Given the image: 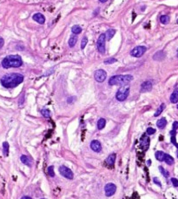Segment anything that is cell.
<instances>
[{
	"mask_svg": "<svg viewBox=\"0 0 178 199\" xmlns=\"http://www.w3.org/2000/svg\"><path fill=\"white\" fill-rule=\"evenodd\" d=\"M23 81H24V76L22 74L12 73L3 77L1 79V84L6 88H13L17 87Z\"/></svg>",
	"mask_w": 178,
	"mask_h": 199,
	"instance_id": "cell-1",
	"label": "cell"
},
{
	"mask_svg": "<svg viewBox=\"0 0 178 199\" xmlns=\"http://www.w3.org/2000/svg\"><path fill=\"white\" fill-rule=\"evenodd\" d=\"M22 65L23 61L19 55H9L5 57L2 61L3 67L6 69L11 67H20Z\"/></svg>",
	"mask_w": 178,
	"mask_h": 199,
	"instance_id": "cell-2",
	"label": "cell"
},
{
	"mask_svg": "<svg viewBox=\"0 0 178 199\" xmlns=\"http://www.w3.org/2000/svg\"><path fill=\"white\" fill-rule=\"evenodd\" d=\"M133 79V76L130 74L126 75H114L110 77L109 80V85L110 86H126Z\"/></svg>",
	"mask_w": 178,
	"mask_h": 199,
	"instance_id": "cell-3",
	"label": "cell"
},
{
	"mask_svg": "<svg viewBox=\"0 0 178 199\" xmlns=\"http://www.w3.org/2000/svg\"><path fill=\"white\" fill-rule=\"evenodd\" d=\"M130 87L129 85H126V86H122V87H120L118 89V91L117 92L116 94V98L118 101H125L129 94H130Z\"/></svg>",
	"mask_w": 178,
	"mask_h": 199,
	"instance_id": "cell-4",
	"label": "cell"
},
{
	"mask_svg": "<svg viewBox=\"0 0 178 199\" xmlns=\"http://www.w3.org/2000/svg\"><path fill=\"white\" fill-rule=\"evenodd\" d=\"M105 42H106V35L105 33H102L97 41V51L101 53V54H104L105 53Z\"/></svg>",
	"mask_w": 178,
	"mask_h": 199,
	"instance_id": "cell-5",
	"label": "cell"
},
{
	"mask_svg": "<svg viewBox=\"0 0 178 199\" xmlns=\"http://www.w3.org/2000/svg\"><path fill=\"white\" fill-rule=\"evenodd\" d=\"M146 51H147V48H146L145 46H136V47H135L133 50L130 52V54H131V56H133V57L140 58V57H142V56L145 53Z\"/></svg>",
	"mask_w": 178,
	"mask_h": 199,
	"instance_id": "cell-6",
	"label": "cell"
},
{
	"mask_svg": "<svg viewBox=\"0 0 178 199\" xmlns=\"http://www.w3.org/2000/svg\"><path fill=\"white\" fill-rule=\"evenodd\" d=\"M59 172L63 176H64V177L67 178V179L72 180L73 177H74V174H73V172H72L70 168H67L66 166H63V165L60 166Z\"/></svg>",
	"mask_w": 178,
	"mask_h": 199,
	"instance_id": "cell-7",
	"label": "cell"
},
{
	"mask_svg": "<svg viewBox=\"0 0 178 199\" xmlns=\"http://www.w3.org/2000/svg\"><path fill=\"white\" fill-rule=\"evenodd\" d=\"M116 190H117V185L115 184H112V183L107 184L104 187V192H105L106 197L113 196L116 193Z\"/></svg>",
	"mask_w": 178,
	"mask_h": 199,
	"instance_id": "cell-8",
	"label": "cell"
},
{
	"mask_svg": "<svg viewBox=\"0 0 178 199\" xmlns=\"http://www.w3.org/2000/svg\"><path fill=\"white\" fill-rule=\"evenodd\" d=\"M94 78H95V79L97 82L101 83V82H104V80L106 79L107 74H106V72L104 70H103V69H98V70H97L94 73Z\"/></svg>",
	"mask_w": 178,
	"mask_h": 199,
	"instance_id": "cell-9",
	"label": "cell"
},
{
	"mask_svg": "<svg viewBox=\"0 0 178 199\" xmlns=\"http://www.w3.org/2000/svg\"><path fill=\"white\" fill-rule=\"evenodd\" d=\"M90 148L94 152H97V153H99L102 150V145H101L100 141H97V140H93L90 142Z\"/></svg>",
	"mask_w": 178,
	"mask_h": 199,
	"instance_id": "cell-10",
	"label": "cell"
},
{
	"mask_svg": "<svg viewBox=\"0 0 178 199\" xmlns=\"http://www.w3.org/2000/svg\"><path fill=\"white\" fill-rule=\"evenodd\" d=\"M140 145L142 146V148L144 149V150H147L148 149V146H149V137H148L147 135H143L141 140H140Z\"/></svg>",
	"mask_w": 178,
	"mask_h": 199,
	"instance_id": "cell-11",
	"label": "cell"
},
{
	"mask_svg": "<svg viewBox=\"0 0 178 199\" xmlns=\"http://www.w3.org/2000/svg\"><path fill=\"white\" fill-rule=\"evenodd\" d=\"M152 87H153V84L150 80H147V81H144L142 85H141V92H148L152 89Z\"/></svg>",
	"mask_w": 178,
	"mask_h": 199,
	"instance_id": "cell-12",
	"label": "cell"
},
{
	"mask_svg": "<svg viewBox=\"0 0 178 199\" xmlns=\"http://www.w3.org/2000/svg\"><path fill=\"white\" fill-rule=\"evenodd\" d=\"M32 18H33V20H35L37 23H38L40 25H44L45 24V17L42 13H36V14H34L33 17H32Z\"/></svg>",
	"mask_w": 178,
	"mask_h": 199,
	"instance_id": "cell-13",
	"label": "cell"
},
{
	"mask_svg": "<svg viewBox=\"0 0 178 199\" xmlns=\"http://www.w3.org/2000/svg\"><path fill=\"white\" fill-rule=\"evenodd\" d=\"M164 58H165V53L163 51H159V52H156L155 55L153 56L154 61H163Z\"/></svg>",
	"mask_w": 178,
	"mask_h": 199,
	"instance_id": "cell-14",
	"label": "cell"
},
{
	"mask_svg": "<svg viewBox=\"0 0 178 199\" xmlns=\"http://www.w3.org/2000/svg\"><path fill=\"white\" fill-rule=\"evenodd\" d=\"M115 161H116V154H111L110 155L107 159H106V163L109 164V165H113L115 163Z\"/></svg>",
	"mask_w": 178,
	"mask_h": 199,
	"instance_id": "cell-15",
	"label": "cell"
},
{
	"mask_svg": "<svg viewBox=\"0 0 178 199\" xmlns=\"http://www.w3.org/2000/svg\"><path fill=\"white\" fill-rule=\"evenodd\" d=\"M116 34V30L115 29H109L108 31L105 32V35H106V39L107 40H110L114 35Z\"/></svg>",
	"mask_w": 178,
	"mask_h": 199,
	"instance_id": "cell-16",
	"label": "cell"
},
{
	"mask_svg": "<svg viewBox=\"0 0 178 199\" xmlns=\"http://www.w3.org/2000/svg\"><path fill=\"white\" fill-rule=\"evenodd\" d=\"M170 101L172 103H177L178 102V89H176L170 95Z\"/></svg>",
	"mask_w": 178,
	"mask_h": 199,
	"instance_id": "cell-17",
	"label": "cell"
},
{
	"mask_svg": "<svg viewBox=\"0 0 178 199\" xmlns=\"http://www.w3.org/2000/svg\"><path fill=\"white\" fill-rule=\"evenodd\" d=\"M164 162L169 164V165H172L174 163V158L169 155V154H165V156H164Z\"/></svg>",
	"mask_w": 178,
	"mask_h": 199,
	"instance_id": "cell-18",
	"label": "cell"
},
{
	"mask_svg": "<svg viewBox=\"0 0 178 199\" xmlns=\"http://www.w3.org/2000/svg\"><path fill=\"white\" fill-rule=\"evenodd\" d=\"M166 125H167V121H166V119H165V118H162V119L158 120V121H157V122H156V126H157V128H159L160 129H163V128H164L166 127Z\"/></svg>",
	"mask_w": 178,
	"mask_h": 199,
	"instance_id": "cell-19",
	"label": "cell"
},
{
	"mask_svg": "<svg viewBox=\"0 0 178 199\" xmlns=\"http://www.w3.org/2000/svg\"><path fill=\"white\" fill-rule=\"evenodd\" d=\"M20 160H21V162L24 163V164H25V165H28V166H30V163H31V162H30V158L27 156V155H21V157H20Z\"/></svg>",
	"mask_w": 178,
	"mask_h": 199,
	"instance_id": "cell-20",
	"label": "cell"
},
{
	"mask_svg": "<svg viewBox=\"0 0 178 199\" xmlns=\"http://www.w3.org/2000/svg\"><path fill=\"white\" fill-rule=\"evenodd\" d=\"M76 41H77V36L76 35H72L71 36V38L69 39V46L71 47H74L75 45L76 44Z\"/></svg>",
	"mask_w": 178,
	"mask_h": 199,
	"instance_id": "cell-21",
	"label": "cell"
},
{
	"mask_svg": "<svg viewBox=\"0 0 178 199\" xmlns=\"http://www.w3.org/2000/svg\"><path fill=\"white\" fill-rule=\"evenodd\" d=\"M170 134H171V142L178 149V143L177 142V141H176V134H177V130H172L171 132H170ZM177 155H178V152H177Z\"/></svg>",
	"mask_w": 178,
	"mask_h": 199,
	"instance_id": "cell-22",
	"label": "cell"
},
{
	"mask_svg": "<svg viewBox=\"0 0 178 199\" xmlns=\"http://www.w3.org/2000/svg\"><path fill=\"white\" fill-rule=\"evenodd\" d=\"M156 160H158L159 162H163L164 161V156H165V154L163 153V151H157L156 152Z\"/></svg>",
	"mask_w": 178,
	"mask_h": 199,
	"instance_id": "cell-23",
	"label": "cell"
},
{
	"mask_svg": "<svg viewBox=\"0 0 178 199\" xmlns=\"http://www.w3.org/2000/svg\"><path fill=\"white\" fill-rule=\"evenodd\" d=\"M105 125H106V121H105V119L101 118V119H99L98 122H97V128H98L99 130H101V129H103L104 127H105Z\"/></svg>",
	"mask_w": 178,
	"mask_h": 199,
	"instance_id": "cell-24",
	"label": "cell"
},
{
	"mask_svg": "<svg viewBox=\"0 0 178 199\" xmlns=\"http://www.w3.org/2000/svg\"><path fill=\"white\" fill-rule=\"evenodd\" d=\"M3 153L5 156H7L9 154V143L7 141H4L3 143Z\"/></svg>",
	"mask_w": 178,
	"mask_h": 199,
	"instance_id": "cell-25",
	"label": "cell"
},
{
	"mask_svg": "<svg viewBox=\"0 0 178 199\" xmlns=\"http://www.w3.org/2000/svg\"><path fill=\"white\" fill-rule=\"evenodd\" d=\"M82 31H83V29H82V27L79 26H74L71 28V31H72V33L75 34V35H77V34L81 33Z\"/></svg>",
	"mask_w": 178,
	"mask_h": 199,
	"instance_id": "cell-26",
	"label": "cell"
},
{
	"mask_svg": "<svg viewBox=\"0 0 178 199\" xmlns=\"http://www.w3.org/2000/svg\"><path fill=\"white\" fill-rule=\"evenodd\" d=\"M160 22L163 25H167L169 22V17L168 15H162L160 17Z\"/></svg>",
	"mask_w": 178,
	"mask_h": 199,
	"instance_id": "cell-27",
	"label": "cell"
},
{
	"mask_svg": "<svg viewBox=\"0 0 178 199\" xmlns=\"http://www.w3.org/2000/svg\"><path fill=\"white\" fill-rule=\"evenodd\" d=\"M164 108H165V104L163 103V104H161V106L158 107V109L156 110V112L155 113V114H154V116L155 117H157V116H159L161 114H162V112H163V110H164Z\"/></svg>",
	"mask_w": 178,
	"mask_h": 199,
	"instance_id": "cell-28",
	"label": "cell"
},
{
	"mask_svg": "<svg viewBox=\"0 0 178 199\" xmlns=\"http://www.w3.org/2000/svg\"><path fill=\"white\" fill-rule=\"evenodd\" d=\"M41 114H43V116H45V118H50V111L49 109H46V108L42 109Z\"/></svg>",
	"mask_w": 178,
	"mask_h": 199,
	"instance_id": "cell-29",
	"label": "cell"
},
{
	"mask_svg": "<svg viewBox=\"0 0 178 199\" xmlns=\"http://www.w3.org/2000/svg\"><path fill=\"white\" fill-rule=\"evenodd\" d=\"M47 172H48V175L51 177H54L55 176V172H54V167L53 166H50L48 167L47 169Z\"/></svg>",
	"mask_w": 178,
	"mask_h": 199,
	"instance_id": "cell-30",
	"label": "cell"
},
{
	"mask_svg": "<svg viewBox=\"0 0 178 199\" xmlns=\"http://www.w3.org/2000/svg\"><path fill=\"white\" fill-rule=\"evenodd\" d=\"M87 43H88V39H87V37H84L83 39H82V42H81V49H82V50L85 48V46L87 45Z\"/></svg>",
	"mask_w": 178,
	"mask_h": 199,
	"instance_id": "cell-31",
	"label": "cell"
},
{
	"mask_svg": "<svg viewBox=\"0 0 178 199\" xmlns=\"http://www.w3.org/2000/svg\"><path fill=\"white\" fill-rule=\"evenodd\" d=\"M159 170L161 171V173L163 174V176H165V177H169V172H168L167 170H165V169H164L162 166H160V167H159Z\"/></svg>",
	"mask_w": 178,
	"mask_h": 199,
	"instance_id": "cell-32",
	"label": "cell"
},
{
	"mask_svg": "<svg viewBox=\"0 0 178 199\" xmlns=\"http://www.w3.org/2000/svg\"><path fill=\"white\" fill-rule=\"evenodd\" d=\"M117 61V59H115V58H110V59H108V60L104 61V64L109 65V64H113V63H115V62Z\"/></svg>",
	"mask_w": 178,
	"mask_h": 199,
	"instance_id": "cell-33",
	"label": "cell"
},
{
	"mask_svg": "<svg viewBox=\"0 0 178 199\" xmlns=\"http://www.w3.org/2000/svg\"><path fill=\"white\" fill-rule=\"evenodd\" d=\"M146 133H147V135H148V136L153 135V134H155V133H156V129H155V128H147Z\"/></svg>",
	"mask_w": 178,
	"mask_h": 199,
	"instance_id": "cell-34",
	"label": "cell"
},
{
	"mask_svg": "<svg viewBox=\"0 0 178 199\" xmlns=\"http://www.w3.org/2000/svg\"><path fill=\"white\" fill-rule=\"evenodd\" d=\"M171 183L173 184V185L175 186V187H178V180L177 178H171Z\"/></svg>",
	"mask_w": 178,
	"mask_h": 199,
	"instance_id": "cell-35",
	"label": "cell"
},
{
	"mask_svg": "<svg viewBox=\"0 0 178 199\" xmlns=\"http://www.w3.org/2000/svg\"><path fill=\"white\" fill-rule=\"evenodd\" d=\"M153 182H154L155 184H157V185H158L159 187H161V186H162V184H161V182H160V181H159V180H158V179H157L156 177H154V178H153Z\"/></svg>",
	"mask_w": 178,
	"mask_h": 199,
	"instance_id": "cell-36",
	"label": "cell"
},
{
	"mask_svg": "<svg viewBox=\"0 0 178 199\" xmlns=\"http://www.w3.org/2000/svg\"><path fill=\"white\" fill-rule=\"evenodd\" d=\"M178 128V122H175L173 123V130H177Z\"/></svg>",
	"mask_w": 178,
	"mask_h": 199,
	"instance_id": "cell-37",
	"label": "cell"
},
{
	"mask_svg": "<svg viewBox=\"0 0 178 199\" xmlns=\"http://www.w3.org/2000/svg\"><path fill=\"white\" fill-rule=\"evenodd\" d=\"M4 40L2 37H0V49L4 46Z\"/></svg>",
	"mask_w": 178,
	"mask_h": 199,
	"instance_id": "cell-38",
	"label": "cell"
},
{
	"mask_svg": "<svg viewBox=\"0 0 178 199\" xmlns=\"http://www.w3.org/2000/svg\"><path fill=\"white\" fill-rule=\"evenodd\" d=\"M21 199H31L30 197H23Z\"/></svg>",
	"mask_w": 178,
	"mask_h": 199,
	"instance_id": "cell-39",
	"label": "cell"
},
{
	"mask_svg": "<svg viewBox=\"0 0 178 199\" xmlns=\"http://www.w3.org/2000/svg\"><path fill=\"white\" fill-rule=\"evenodd\" d=\"M99 1H100L101 3H105V2H107L108 0H99Z\"/></svg>",
	"mask_w": 178,
	"mask_h": 199,
	"instance_id": "cell-40",
	"label": "cell"
},
{
	"mask_svg": "<svg viewBox=\"0 0 178 199\" xmlns=\"http://www.w3.org/2000/svg\"><path fill=\"white\" fill-rule=\"evenodd\" d=\"M148 166L150 165V161H148Z\"/></svg>",
	"mask_w": 178,
	"mask_h": 199,
	"instance_id": "cell-41",
	"label": "cell"
},
{
	"mask_svg": "<svg viewBox=\"0 0 178 199\" xmlns=\"http://www.w3.org/2000/svg\"><path fill=\"white\" fill-rule=\"evenodd\" d=\"M177 58H178V49H177Z\"/></svg>",
	"mask_w": 178,
	"mask_h": 199,
	"instance_id": "cell-42",
	"label": "cell"
},
{
	"mask_svg": "<svg viewBox=\"0 0 178 199\" xmlns=\"http://www.w3.org/2000/svg\"><path fill=\"white\" fill-rule=\"evenodd\" d=\"M177 24H178V19H177Z\"/></svg>",
	"mask_w": 178,
	"mask_h": 199,
	"instance_id": "cell-43",
	"label": "cell"
},
{
	"mask_svg": "<svg viewBox=\"0 0 178 199\" xmlns=\"http://www.w3.org/2000/svg\"><path fill=\"white\" fill-rule=\"evenodd\" d=\"M42 199H45V198H42Z\"/></svg>",
	"mask_w": 178,
	"mask_h": 199,
	"instance_id": "cell-44",
	"label": "cell"
}]
</instances>
